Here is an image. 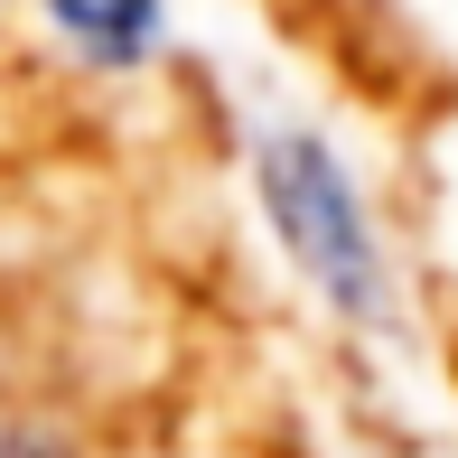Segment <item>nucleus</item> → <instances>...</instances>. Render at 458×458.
<instances>
[{"mask_svg": "<svg viewBox=\"0 0 458 458\" xmlns=\"http://www.w3.org/2000/svg\"><path fill=\"white\" fill-rule=\"evenodd\" d=\"M262 206H272V234L290 243V262H300L346 318H374V309H384V253H374L365 197H356V178L327 159V140L281 131L272 150H262Z\"/></svg>", "mask_w": 458, "mask_h": 458, "instance_id": "nucleus-1", "label": "nucleus"}, {"mask_svg": "<svg viewBox=\"0 0 458 458\" xmlns=\"http://www.w3.org/2000/svg\"><path fill=\"white\" fill-rule=\"evenodd\" d=\"M47 19L94 56V66H140L159 38V0H47Z\"/></svg>", "mask_w": 458, "mask_h": 458, "instance_id": "nucleus-2", "label": "nucleus"}]
</instances>
